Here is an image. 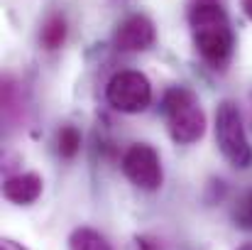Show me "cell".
I'll return each mask as SVG.
<instances>
[{"label": "cell", "mask_w": 252, "mask_h": 250, "mask_svg": "<svg viewBox=\"0 0 252 250\" xmlns=\"http://www.w3.org/2000/svg\"><path fill=\"white\" fill-rule=\"evenodd\" d=\"M42 186H44V181L37 172H20V174H12L5 179L2 196L17 206H30L42 196Z\"/></svg>", "instance_id": "obj_7"}, {"label": "cell", "mask_w": 252, "mask_h": 250, "mask_svg": "<svg viewBox=\"0 0 252 250\" xmlns=\"http://www.w3.org/2000/svg\"><path fill=\"white\" fill-rule=\"evenodd\" d=\"M137 250H162L159 243L155 238H147V236H140L137 238Z\"/></svg>", "instance_id": "obj_13"}, {"label": "cell", "mask_w": 252, "mask_h": 250, "mask_svg": "<svg viewBox=\"0 0 252 250\" xmlns=\"http://www.w3.org/2000/svg\"><path fill=\"white\" fill-rule=\"evenodd\" d=\"M238 250H252V243H245V246H240Z\"/></svg>", "instance_id": "obj_16"}, {"label": "cell", "mask_w": 252, "mask_h": 250, "mask_svg": "<svg viewBox=\"0 0 252 250\" xmlns=\"http://www.w3.org/2000/svg\"><path fill=\"white\" fill-rule=\"evenodd\" d=\"M69 250H113V246L95 228L81 226V228H74L71 231V236H69Z\"/></svg>", "instance_id": "obj_9"}, {"label": "cell", "mask_w": 252, "mask_h": 250, "mask_svg": "<svg viewBox=\"0 0 252 250\" xmlns=\"http://www.w3.org/2000/svg\"><path fill=\"white\" fill-rule=\"evenodd\" d=\"M240 5H243V12L252 20V0H240Z\"/></svg>", "instance_id": "obj_15"}, {"label": "cell", "mask_w": 252, "mask_h": 250, "mask_svg": "<svg viewBox=\"0 0 252 250\" xmlns=\"http://www.w3.org/2000/svg\"><path fill=\"white\" fill-rule=\"evenodd\" d=\"M123 174L142 191H157L164 181L159 152L147 143H135L123 155Z\"/></svg>", "instance_id": "obj_5"}, {"label": "cell", "mask_w": 252, "mask_h": 250, "mask_svg": "<svg viewBox=\"0 0 252 250\" xmlns=\"http://www.w3.org/2000/svg\"><path fill=\"white\" fill-rule=\"evenodd\" d=\"M66 35H69V22L62 12H52L44 22H42V30H39V44L47 49V52H54V49H62L64 42H66Z\"/></svg>", "instance_id": "obj_8"}, {"label": "cell", "mask_w": 252, "mask_h": 250, "mask_svg": "<svg viewBox=\"0 0 252 250\" xmlns=\"http://www.w3.org/2000/svg\"><path fill=\"white\" fill-rule=\"evenodd\" d=\"M250 123H252V93H250Z\"/></svg>", "instance_id": "obj_17"}, {"label": "cell", "mask_w": 252, "mask_h": 250, "mask_svg": "<svg viewBox=\"0 0 252 250\" xmlns=\"http://www.w3.org/2000/svg\"><path fill=\"white\" fill-rule=\"evenodd\" d=\"M0 250H27V248L20 246V243L12 241V238H2V241H0Z\"/></svg>", "instance_id": "obj_14"}, {"label": "cell", "mask_w": 252, "mask_h": 250, "mask_svg": "<svg viewBox=\"0 0 252 250\" xmlns=\"http://www.w3.org/2000/svg\"><path fill=\"white\" fill-rule=\"evenodd\" d=\"M2 115L7 123H15L22 115V91L10 76L2 79Z\"/></svg>", "instance_id": "obj_10"}, {"label": "cell", "mask_w": 252, "mask_h": 250, "mask_svg": "<svg viewBox=\"0 0 252 250\" xmlns=\"http://www.w3.org/2000/svg\"><path fill=\"white\" fill-rule=\"evenodd\" d=\"M216 145L233 167L248 169L252 165V145L243 125L240 108L233 101H223L216 110Z\"/></svg>", "instance_id": "obj_3"}, {"label": "cell", "mask_w": 252, "mask_h": 250, "mask_svg": "<svg viewBox=\"0 0 252 250\" xmlns=\"http://www.w3.org/2000/svg\"><path fill=\"white\" fill-rule=\"evenodd\" d=\"M162 113L169 123V135L176 145H193L206 135V113L193 91L171 86L162 96Z\"/></svg>", "instance_id": "obj_2"}, {"label": "cell", "mask_w": 252, "mask_h": 250, "mask_svg": "<svg viewBox=\"0 0 252 250\" xmlns=\"http://www.w3.org/2000/svg\"><path fill=\"white\" fill-rule=\"evenodd\" d=\"M189 27L198 57L211 69H225L233 57L235 35L220 0H191Z\"/></svg>", "instance_id": "obj_1"}, {"label": "cell", "mask_w": 252, "mask_h": 250, "mask_svg": "<svg viewBox=\"0 0 252 250\" xmlns=\"http://www.w3.org/2000/svg\"><path fill=\"white\" fill-rule=\"evenodd\" d=\"M155 39H157L155 25L142 12L127 15L115 27V35H113V44L118 52H145L155 44Z\"/></svg>", "instance_id": "obj_6"}, {"label": "cell", "mask_w": 252, "mask_h": 250, "mask_svg": "<svg viewBox=\"0 0 252 250\" xmlns=\"http://www.w3.org/2000/svg\"><path fill=\"white\" fill-rule=\"evenodd\" d=\"M105 101L120 113H142L152 103V83L142 71H118L105 86Z\"/></svg>", "instance_id": "obj_4"}, {"label": "cell", "mask_w": 252, "mask_h": 250, "mask_svg": "<svg viewBox=\"0 0 252 250\" xmlns=\"http://www.w3.org/2000/svg\"><path fill=\"white\" fill-rule=\"evenodd\" d=\"M57 152L64 160H74L81 152V133L76 125H62L57 133Z\"/></svg>", "instance_id": "obj_11"}, {"label": "cell", "mask_w": 252, "mask_h": 250, "mask_svg": "<svg viewBox=\"0 0 252 250\" xmlns=\"http://www.w3.org/2000/svg\"><path fill=\"white\" fill-rule=\"evenodd\" d=\"M233 221H235L238 228L252 231V189L245 191V194L238 199V204H235V209H233Z\"/></svg>", "instance_id": "obj_12"}]
</instances>
